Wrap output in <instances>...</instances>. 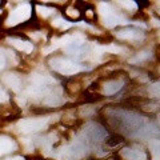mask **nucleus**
<instances>
[{
	"label": "nucleus",
	"instance_id": "8",
	"mask_svg": "<svg viewBox=\"0 0 160 160\" xmlns=\"http://www.w3.org/2000/svg\"><path fill=\"white\" fill-rule=\"evenodd\" d=\"M8 42L11 43L15 48H18L19 51H22V52L31 53L33 51V44L27 42V40H23V39H19V38H9Z\"/></svg>",
	"mask_w": 160,
	"mask_h": 160
},
{
	"label": "nucleus",
	"instance_id": "9",
	"mask_svg": "<svg viewBox=\"0 0 160 160\" xmlns=\"http://www.w3.org/2000/svg\"><path fill=\"white\" fill-rule=\"evenodd\" d=\"M123 86H124V83L122 80H111V82H107L104 84L103 92L106 95H115L118 91H120L123 88Z\"/></svg>",
	"mask_w": 160,
	"mask_h": 160
},
{
	"label": "nucleus",
	"instance_id": "14",
	"mask_svg": "<svg viewBox=\"0 0 160 160\" xmlns=\"http://www.w3.org/2000/svg\"><path fill=\"white\" fill-rule=\"evenodd\" d=\"M55 27H59V28H67V27H69L71 24H68V23H66V20H63V19H56L55 22L52 23Z\"/></svg>",
	"mask_w": 160,
	"mask_h": 160
},
{
	"label": "nucleus",
	"instance_id": "12",
	"mask_svg": "<svg viewBox=\"0 0 160 160\" xmlns=\"http://www.w3.org/2000/svg\"><path fill=\"white\" fill-rule=\"evenodd\" d=\"M36 9H38V12L42 15L43 18H47L49 16V15H52L55 12V9L53 8H49V7H42V6H36Z\"/></svg>",
	"mask_w": 160,
	"mask_h": 160
},
{
	"label": "nucleus",
	"instance_id": "7",
	"mask_svg": "<svg viewBox=\"0 0 160 160\" xmlns=\"http://www.w3.org/2000/svg\"><path fill=\"white\" fill-rule=\"evenodd\" d=\"M120 155L126 160H147V153L140 147H126Z\"/></svg>",
	"mask_w": 160,
	"mask_h": 160
},
{
	"label": "nucleus",
	"instance_id": "17",
	"mask_svg": "<svg viewBox=\"0 0 160 160\" xmlns=\"http://www.w3.org/2000/svg\"><path fill=\"white\" fill-rule=\"evenodd\" d=\"M4 66H6V55L0 49V68H3Z\"/></svg>",
	"mask_w": 160,
	"mask_h": 160
},
{
	"label": "nucleus",
	"instance_id": "13",
	"mask_svg": "<svg viewBox=\"0 0 160 160\" xmlns=\"http://www.w3.org/2000/svg\"><path fill=\"white\" fill-rule=\"evenodd\" d=\"M149 56H151V53H149V52H142V53H139L136 58H133L131 62L132 63H140V62H143V60L148 59Z\"/></svg>",
	"mask_w": 160,
	"mask_h": 160
},
{
	"label": "nucleus",
	"instance_id": "10",
	"mask_svg": "<svg viewBox=\"0 0 160 160\" xmlns=\"http://www.w3.org/2000/svg\"><path fill=\"white\" fill-rule=\"evenodd\" d=\"M15 148H16V144H15L12 139H9L7 136H0V156L13 151Z\"/></svg>",
	"mask_w": 160,
	"mask_h": 160
},
{
	"label": "nucleus",
	"instance_id": "4",
	"mask_svg": "<svg viewBox=\"0 0 160 160\" xmlns=\"http://www.w3.org/2000/svg\"><path fill=\"white\" fill-rule=\"evenodd\" d=\"M47 126V119H39V118H29V119H23L19 122V128L20 131L24 133H31L43 129Z\"/></svg>",
	"mask_w": 160,
	"mask_h": 160
},
{
	"label": "nucleus",
	"instance_id": "6",
	"mask_svg": "<svg viewBox=\"0 0 160 160\" xmlns=\"http://www.w3.org/2000/svg\"><path fill=\"white\" fill-rule=\"evenodd\" d=\"M84 153H86V148H84L83 144L73 143L71 146L63 148V152L60 155V158L66 159V160H76V159H80L82 156H84Z\"/></svg>",
	"mask_w": 160,
	"mask_h": 160
},
{
	"label": "nucleus",
	"instance_id": "5",
	"mask_svg": "<svg viewBox=\"0 0 160 160\" xmlns=\"http://www.w3.org/2000/svg\"><path fill=\"white\" fill-rule=\"evenodd\" d=\"M116 36L122 40H128V42H142L144 39V32L139 28L127 27V28L119 29L116 32Z\"/></svg>",
	"mask_w": 160,
	"mask_h": 160
},
{
	"label": "nucleus",
	"instance_id": "15",
	"mask_svg": "<svg viewBox=\"0 0 160 160\" xmlns=\"http://www.w3.org/2000/svg\"><path fill=\"white\" fill-rule=\"evenodd\" d=\"M66 13H67V16H69L71 19H78V18L80 16V13H79L78 9H76V8L73 9V8H71V7H69V8L67 9Z\"/></svg>",
	"mask_w": 160,
	"mask_h": 160
},
{
	"label": "nucleus",
	"instance_id": "16",
	"mask_svg": "<svg viewBox=\"0 0 160 160\" xmlns=\"http://www.w3.org/2000/svg\"><path fill=\"white\" fill-rule=\"evenodd\" d=\"M119 6H122V7H124V8H132V9H135L136 8V3H133V2H119L118 3Z\"/></svg>",
	"mask_w": 160,
	"mask_h": 160
},
{
	"label": "nucleus",
	"instance_id": "11",
	"mask_svg": "<svg viewBox=\"0 0 160 160\" xmlns=\"http://www.w3.org/2000/svg\"><path fill=\"white\" fill-rule=\"evenodd\" d=\"M4 82L15 91H19L20 87H22V80H20V78L16 73H7L4 76Z\"/></svg>",
	"mask_w": 160,
	"mask_h": 160
},
{
	"label": "nucleus",
	"instance_id": "3",
	"mask_svg": "<svg viewBox=\"0 0 160 160\" xmlns=\"http://www.w3.org/2000/svg\"><path fill=\"white\" fill-rule=\"evenodd\" d=\"M99 11H100V16H102L104 24L107 27H115L120 23H126L124 19L115 11V9L107 3H102L99 6Z\"/></svg>",
	"mask_w": 160,
	"mask_h": 160
},
{
	"label": "nucleus",
	"instance_id": "2",
	"mask_svg": "<svg viewBox=\"0 0 160 160\" xmlns=\"http://www.w3.org/2000/svg\"><path fill=\"white\" fill-rule=\"evenodd\" d=\"M31 6L27 3H23L18 6L15 9H12L9 12V16L7 19V24L8 26H16V24L24 23L26 20H28L31 18Z\"/></svg>",
	"mask_w": 160,
	"mask_h": 160
},
{
	"label": "nucleus",
	"instance_id": "1",
	"mask_svg": "<svg viewBox=\"0 0 160 160\" xmlns=\"http://www.w3.org/2000/svg\"><path fill=\"white\" fill-rule=\"evenodd\" d=\"M49 64L53 68V71H56L62 75H66V76H71V75L78 73L83 69V67L79 63L69 59H64V58H53L49 60Z\"/></svg>",
	"mask_w": 160,
	"mask_h": 160
},
{
	"label": "nucleus",
	"instance_id": "18",
	"mask_svg": "<svg viewBox=\"0 0 160 160\" xmlns=\"http://www.w3.org/2000/svg\"><path fill=\"white\" fill-rule=\"evenodd\" d=\"M8 160H24L23 158H13V159H8Z\"/></svg>",
	"mask_w": 160,
	"mask_h": 160
}]
</instances>
